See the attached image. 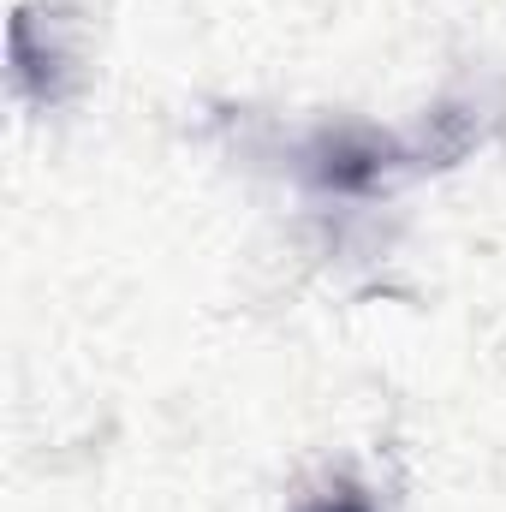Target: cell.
<instances>
[{"label":"cell","mask_w":506,"mask_h":512,"mask_svg":"<svg viewBox=\"0 0 506 512\" xmlns=\"http://www.w3.org/2000/svg\"><path fill=\"white\" fill-rule=\"evenodd\" d=\"M310 512H370V501L364 495H328V501H316Z\"/></svg>","instance_id":"obj_1"}]
</instances>
